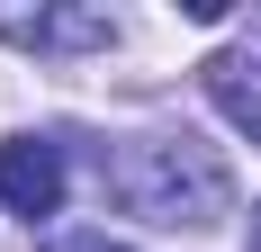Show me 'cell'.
Returning <instances> with one entry per match:
<instances>
[{
    "mask_svg": "<svg viewBox=\"0 0 261 252\" xmlns=\"http://www.w3.org/2000/svg\"><path fill=\"white\" fill-rule=\"evenodd\" d=\"M108 198L126 216H153V225H216L234 198V171L198 135H126L108 153Z\"/></svg>",
    "mask_w": 261,
    "mask_h": 252,
    "instance_id": "cell-1",
    "label": "cell"
},
{
    "mask_svg": "<svg viewBox=\"0 0 261 252\" xmlns=\"http://www.w3.org/2000/svg\"><path fill=\"white\" fill-rule=\"evenodd\" d=\"M0 207L9 216H54L63 207V144H45V135H9L0 144Z\"/></svg>",
    "mask_w": 261,
    "mask_h": 252,
    "instance_id": "cell-2",
    "label": "cell"
},
{
    "mask_svg": "<svg viewBox=\"0 0 261 252\" xmlns=\"http://www.w3.org/2000/svg\"><path fill=\"white\" fill-rule=\"evenodd\" d=\"M198 72H207V99L261 144V63H252V54H207Z\"/></svg>",
    "mask_w": 261,
    "mask_h": 252,
    "instance_id": "cell-3",
    "label": "cell"
},
{
    "mask_svg": "<svg viewBox=\"0 0 261 252\" xmlns=\"http://www.w3.org/2000/svg\"><path fill=\"white\" fill-rule=\"evenodd\" d=\"M0 36H27V45H108L117 18L108 9H36V18H9L0 9Z\"/></svg>",
    "mask_w": 261,
    "mask_h": 252,
    "instance_id": "cell-4",
    "label": "cell"
},
{
    "mask_svg": "<svg viewBox=\"0 0 261 252\" xmlns=\"http://www.w3.org/2000/svg\"><path fill=\"white\" fill-rule=\"evenodd\" d=\"M72 252H126V243H108V234H81V243Z\"/></svg>",
    "mask_w": 261,
    "mask_h": 252,
    "instance_id": "cell-5",
    "label": "cell"
},
{
    "mask_svg": "<svg viewBox=\"0 0 261 252\" xmlns=\"http://www.w3.org/2000/svg\"><path fill=\"white\" fill-rule=\"evenodd\" d=\"M252 252H261V207H252Z\"/></svg>",
    "mask_w": 261,
    "mask_h": 252,
    "instance_id": "cell-6",
    "label": "cell"
}]
</instances>
